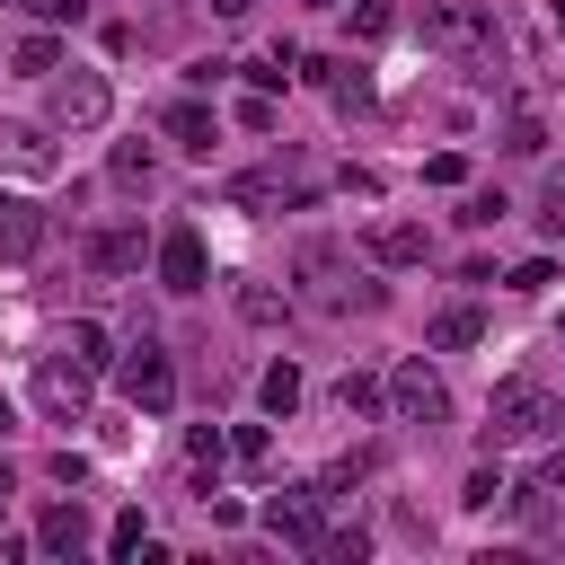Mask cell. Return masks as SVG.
<instances>
[{"label": "cell", "instance_id": "6da1fadb", "mask_svg": "<svg viewBox=\"0 0 565 565\" xmlns=\"http://www.w3.org/2000/svg\"><path fill=\"white\" fill-rule=\"evenodd\" d=\"M291 282H300L291 300H309L318 318H344V309H380V300H388L380 282L353 274V256H344L335 238H300V247H291Z\"/></svg>", "mask_w": 565, "mask_h": 565}, {"label": "cell", "instance_id": "7a4b0ae2", "mask_svg": "<svg viewBox=\"0 0 565 565\" xmlns=\"http://www.w3.org/2000/svg\"><path fill=\"white\" fill-rule=\"evenodd\" d=\"M424 44L441 62H459L468 79H494V62H503V35L477 0H424Z\"/></svg>", "mask_w": 565, "mask_h": 565}, {"label": "cell", "instance_id": "3957f363", "mask_svg": "<svg viewBox=\"0 0 565 565\" xmlns=\"http://www.w3.org/2000/svg\"><path fill=\"white\" fill-rule=\"evenodd\" d=\"M556 424V397L539 388V380H503L494 397H486V441L503 450V441H539Z\"/></svg>", "mask_w": 565, "mask_h": 565}, {"label": "cell", "instance_id": "277c9868", "mask_svg": "<svg viewBox=\"0 0 565 565\" xmlns=\"http://www.w3.org/2000/svg\"><path fill=\"white\" fill-rule=\"evenodd\" d=\"M115 380H124V397H132L141 415H168V406H177V362H168L159 335H141V344L115 362Z\"/></svg>", "mask_w": 565, "mask_h": 565}, {"label": "cell", "instance_id": "5b68a950", "mask_svg": "<svg viewBox=\"0 0 565 565\" xmlns=\"http://www.w3.org/2000/svg\"><path fill=\"white\" fill-rule=\"evenodd\" d=\"M35 406H44L53 424H79V415H88V362L44 353V362H35Z\"/></svg>", "mask_w": 565, "mask_h": 565}, {"label": "cell", "instance_id": "8992f818", "mask_svg": "<svg viewBox=\"0 0 565 565\" xmlns=\"http://www.w3.org/2000/svg\"><path fill=\"white\" fill-rule=\"evenodd\" d=\"M388 406H397L406 424H450V388H441L433 362H397V371H388Z\"/></svg>", "mask_w": 565, "mask_h": 565}, {"label": "cell", "instance_id": "52a82bcc", "mask_svg": "<svg viewBox=\"0 0 565 565\" xmlns=\"http://www.w3.org/2000/svg\"><path fill=\"white\" fill-rule=\"evenodd\" d=\"M265 530H274L282 547H309V556H318V539H327V521H318V494H309V486H282V494L265 503Z\"/></svg>", "mask_w": 565, "mask_h": 565}, {"label": "cell", "instance_id": "ba28073f", "mask_svg": "<svg viewBox=\"0 0 565 565\" xmlns=\"http://www.w3.org/2000/svg\"><path fill=\"white\" fill-rule=\"evenodd\" d=\"M106 106H115V88L97 79V71H71V79H53V124H106Z\"/></svg>", "mask_w": 565, "mask_h": 565}, {"label": "cell", "instance_id": "9c48e42d", "mask_svg": "<svg viewBox=\"0 0 565 565\" xmlns=\"http://www.w3.org/2000/svg\"><path fill=\"white\" fill-rule=\"evenodd\" d=\"M203 274H212L203 230H185V221H177V230L159 238V282H168V291H203Z\"/></svg>", "mask_w": 565, "mask_h": 565}, {"label": "cell", "instance_id": "30bf717a", "mask_svg": "<svg viewBox=\"0 0 565 565\" xmlns=\"http://www.w3.org/2000/svg\"><path fill=\"white\" fill-rule=\"evenodd\" d=\"M44 247V203L35 194H0V265H26Z\"/></svg>", "mask_w": 565, "mask_h": 565}, {"label": "cell", "instance_id": "8fae6325", "mask_svg": "<svg viewBox=\"0 0 565 565\" xmlns=\"http://www.w3.org/2000/svg\"><path fill=\"white\" fill-rule=\"evenodd\" d=\"M230 203H309V177H300L291 159H274V168L230 177Z\"/></svg>", "mask_w": 565, "mask_h": 565}, {"label": "cell", "instance_id": "7c38bea8", "mask_svg": "<svg viewBox=\"0 0 565 565\" xmlns=\"http://www.w3.org/2000/svg\"><path fill=\"white\" fill-rule=\"evenodd\" d=\"M512 512H521V530H530L539 547H565V494H556V486H539V477H530V486L512 494Z\"/></svg>", "mask_w": 565, "mask_h": 565}, {"label": "cell", "instance_id": "4fadbf2b", "mask_svg": "<svg viewBox=\"0 0 565 565\" xmlns=\"http://www.w3.org/2000/svg\"><path fill=\"white\" fill-rule=\"evenodd\" d=\"M0 168H26V177H53L62 159H53V141H44L35 124H0Z\"/></svg>", "mask_w": 565, "mask_h": 565}, {"label": "cell", "instance_id": "5bb4252c", "mask_svg": "<svg viewBox=\"0 0 565 565\" xmlns=\"http://www.w3.org/2000/svg\"><path fill=\"white\" fill-rule=\"evenodd\" d=\"M424 335H433V353H468V344L486 335V309H477V300H450V309H441Z\"/></svg>", "mask_w": 565, "mask_h": 565}, {"label": "cell", "instance_id": "9a60e30c", "mask_svg": "<svg viewBox=\"0 0 565 565\" xmlns=\"http://www.w3.org/2000/svg\"><path fill=\"white\" fill-rule=\"evenodd\" d=\"M35 539H44L53 556H79V547H88V512H79V494H71V503H44Z\"/></svg>", "mask_w": 565, "mask_h": 565}, {"label": "cell", "instance_id": "2e32d148", "mask_svg": "<svg viewBox=\"0 0 565 565\" xmlns=\"http://www.w3.org/2000/svg\"><path fill=\"white\" fill-rule=\"evenodd\" d=\"M380 265H424V230L415 221H371V238H362Z\"/></svg>", "mask_w": 565, "mask_h": 565}, {"label": "cell", "instance_id": "e0dca14e", "mask_svg": "<svg viewBox=\"0 0 565 565\" xmlns=\"http://www.w3.org/2000/svg\"><path fill=\"white\" fill-rule=\"evenodd\" d=\"M309 71H318V88L335 97V115H362V106H371V79H362L353 62H309Z\"/></svg>", "mask_w": 565, "mask_h": 565}, {"label": "cell", "instance_id": "ac0fdd59", "mask_svg": "<svg viewBox=\"0 0 565 565\" xmlns=\"http://www.w3.org/2000/svg\"><path fill=\"white\" fill-rule=\"evenodd\" d=\"M168 132H177V150H212V132H221V115H212L203 97H177V106H168Z\"/></svg>", "mask_w": 565, "mask_h": 565}, {"label": "cell", "instance_id": "d6986e66", "mask_svg": "<svg viewBox=\"0 0 565 565\" xmlns=\"http://www.w3.org/2000/svg\"><path fill=\"white\" fill-rule=\"evenodd\" d=\"M88 265H97V274H132V265H141V230H132V221H124V230H97V238H88Z\"/></svg>", "mask_w": 565, "mask_h": 565}, {"label": "cell", "instance_id": "ffe728a7", "mask_svg": "<svg viewBox=\"0 0 565 565\" xmlns=\"http://www.w3.org/2000/svg\"><path fill=\"white\" fill-rule=\"evenodd\" d=\"M238 318H247V327H282V318H291V291H274V282H238Z\"/></svg>", "mask_w": 565, "mask_h": 565}, {"label": "cell", "instance_id": "44dd1931", "mask_svg": "<svg viewBox=\"0 0 565 565\" xmlns=\"http://www.w3.org/2000/svg\"><path fill=\"white\" fill-rule=\"evenodd\" d=\"M256 397H265V415H291V406H300V371H291V362H274V371L256 380Z\"/></svg>", "mask_w": 565, "mask_h": 565}, {"label": "cell", "instance_id": "7402d4cb", "mask_svg": "<svg viewBox=\"0 0 565 565\" xmlns=\"http://www.w3.org/2000/svg\"><path fill=\"white\" fill-rule=\"evenodd\" d=\"M335 406H344V415H380V380H371V371H344V380H335Z\"/></svg>", "mask_w": 565, "mask_h": 565}, {"label": "cell", "instance_id": "603a6c76", "mask_svg": "<svg viewBox=\"0 0 565 565\" xmlns=\"http://www.w3.org/2000/svg\"><path fill=\"white\" fill-rule=\"evenodd\" d=\"M344 9H353V35H362V44H380V35L397 26V0H344Z\"/></svg>", "mask_w": 565, "mask_h": 565}, {"label": "cell", "instance_id": "cb8c5ba5", "mask_svg": "<svg viewBox=\"0 0 565 565\" xmlns=\"http://www.w3.org/2000/svg\"><path fill=\"white\" fill-rule=\"evenodd\" d=\"M62 353H71V362H88V371H97V362H106V327H97V318H79V327H71V335H62Z\"/></svg>", "mask_w": 565, "mask_h": 565}, {"label": "cell", "instance_id": "d4e9b609", "mask_svg": "<svg viewBox=\"0 0 565 565\" xmlns=\"http://www.w3.org/2000/svg\"><path fill=\"white\" fill-rule=\"evenodd\" d=\"M185 459H194L203 477H221V459H230V441H221L212 424H194V441H185Z\"/></svg>", "mask_w": 565, "mask_h": 565}, {"label": "cell", "instance_id": "484cf974", "mask_svg": "<svg viewBox=\"0 0 565 565\" xmlns=\"http://www.w3.org/2000/svg\"><path fill=\"white\" fill-rule=\"evenodd\" d=\"M141 539H150V521H141V512H115V530H106V556H141Z\"/></svg>", "mask_w": 565, "mask_h": 565}, {"label": "cell", "instance_id": "4316f807", "mask_svg": "<svg viewBox=\"0 0 565 565\" xmlns=\"http://www.w3.org/2000/svg\"><path fill=\"white\" fill-rule=\"evenodd\" d=\"M539 221L565 238V168H547V177H539Z\"/></svg>", "mask_w": 565, "mask_h": 565}, {"label": "cell", "instance_id": "83f0119b", "mask_svg": "<svg viewBox=\"0 0 565 565\" xmlns=\"http://www.w3.org/2000/svg\"><path fill=\"white\" fill-rule=\"evenodd\" d=\"M18 71H35V79L62 71V44H53V35H26V44H18Z\"/></svg>", "mask_w": 565, "mask_h": 565}, {"label": "cell", "instance_id": "f1b7e54d", "mask_svg": "<svg viewBox=\"0 0 565 565\" xmlns=\"http://www.w3.org/2000/svg\"><path fill=\"white\" fill-rule=\"evenodd\" d=\"M318 556H335V565H362V556H371V539H362V530H327V539H318Z\"/></svg>", "mask_w": 565, "mask_h": 565}, {"label": "cell", "instance_id": "f546056e", "mask_svg": "<svg viewBox=\"0 0 565 565\" xmlns=\"http://www.w3.org/2000/svg\"><path fill=\"white\" fill-rule=\"evenodd\" d=\"M539 141H547V132H539V115H512V124H503V150H521V159H530Z\"/></svg>", "mask_w": 565, "mask_h": 565}, {"label": "cell", "instance_id": "4dcf8cb0", "mask_svg": "<svg viewBox=\"0 0 565 565\" xmlns=\"http://www.w3.org/2000/svg\"><path fill=\"white\" fill-rule=\"evenodd\" d=\"M115 185H150V150L124 141V150H115Z\"/></svg>", "mask_w": 565, "mask_h": 565}, {"label": "cell", "instance_id": "1f68e13d", "mask_svg": "<svg viewBox=\"0 0 565 565\" xmlns=\"http://www.w3.org/2000/svg\"><path fill=\"white\" fill-rule=\"evenodd\" d=\"M459 221H468V230H494V221H503V194H468Z\"/></svg>", "mask_w": 565, "mask_h": 565}, {"label": "cell", "instance_id": "d6a6232c", "mask_svg": "<svg viewBox=\"0 0 565 565\" xmlns=\"http://www.w3.org/2000/svg\"><path fill=\"white\" fill-rule=\"evenodd\" d=\"M230 459H247V468H265V424H238V433H230Z\"/></svg>", "mask_w": 565, "mask_h": 565}, {"label": "cell", "instance_id": "836d02e7", "mask_svg": "<svg viewBox=\"0 0 565 565\" xmlns=\"http://www.w3.org/2000/svg\"><path fill=\"white\" fill-rule=\"evenodd\" d=\"M459 177H468V159H459V150H441V159H424V185H459Z\"/></svg>", "mask_w": 565, "mask_h": 565}, {"label": "cell", "instance_id": "e575fe53", "mask_svg": "<svg viewBox=\"0 0 565 565\" xmlns=\"http://www.w3.org/2000/svg\"><path fill=\"white\" fill-rule=\"evenodd\" d=\"M547 282H556V265H547V256H530V265H512V291H547Z\"/></svg>", "mask_w": 565, "mask_h": 565}, {"label": "cell", "instance_id": "d590c367", "mask_svg": "<svg viewBox=\"0 0 565 565\" xmlns=\"http://www.w3.org/2000/svg\"><path fill=\"white\" fill-rule=\"evenodd\" d=\"M494 494H503V477H494V468H477V477H468V494H459V503H468V512H486V503H494Z\"/></svg>", "mask_w": 565, "mask_h": 565}, {"label": "cell", "instance_id": "8d00e7d4", "mask_svg": "<svg viewBox=\"0 0 565 565\" xmlns=\"http://www.w3.org/2000/svg\"><path fill=\"white\" fill-rule=\"evenodd\" d=\"M238 124H247V132H274V97H265V88H256V97H247V106H238Z\"/></svg>", "mask_w": 565, "mask_h": 565}, {"label": "cell", "instance_id": "74e56055", "mask_svg": "<svg viewBox=\"0 0 565 565\" xmlns=\"http://www.w3.org/2000/svg\"><path fill=\"white\" fill-rule=\"evenodd\" d=\"M26 18H44V26H62V18H79V0H18Z\"/></svg>", "mask_w": 565, "mask_h": 565}, {"label": "cell", "instance_id": "f35d334b", "mask_svg": "<svg viewBox=\"0 0 565 565\" xmlns=\"http://www.w3.org/2000/svg\"><path fill=\"white\" fill-rule=\"evenodd\" d=\"M539 486H556V494H565V450H556V459H539Z\"/></svg>", "mask_w": 565, "mask_h": 565}, {"label": "cell", "instance_id": "ab89813d", "mask_svg": "<svg viewBox=\"0 0 565 565\" xmlns=\"http://www.w3.org/2000/svg\"><path fill=\"white\" fill-rule=\"evenodd\" d=\"M212 9H221V18H247V9H256V0H212Z\"/></svg>", "mask_w": 565, "mask_h": 565}, {"label": "cell", "instance_id": "60d3db41", "mask_svg": "<svg viewBox=\"0 0 565 565\" xmlns=\"http://www.w3.org/2000/svg\"><path fill=\"white\" fill-rule=\"evenodd\" d=\"M9 494H18V477H9V459H0V503H9Z\"/></svg>", "mask_w": 565, "mask_h": 565}, {"label": "cell", "instance_id": "b9f144b4", "mask_svg": "<svg viewBox=\"0 0 565 565\" xmlns=\"http://www.w3.org/2000/svg\"><path fill=\"white\" fill-rule=\"evenodd\" d=\"M0 433H9V397H0Z\"/></svg>", "mask_w": 565, "mask_h": 565}, {"label": "cell", "instance_id": "7bdbcfd3", "mask_svg": "<svg viewBox=\"0 0 565 565\" xmlns=\"http://www.w3.org/2000/svg\"><path fill=\"white\" fill-rule=\"evenodd\" d=\"M318 9H344V0H318Z\"/></svg>", "mask_w": 565, "mask_h": 565}, {"label": "cell", "instance_id": "ee69618b", "mask_svg": "<svg viewBox=\"0 0 565 565\" xmlns=\"http://www.w3.org/2000/svg\"><path fill=\"white\" fill-rule=\"evenodd\" d=\"M556 26H565V9H556Z\"/></svg>", "mask_w": 565, "mask_h": 565}]
</instances>
